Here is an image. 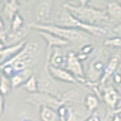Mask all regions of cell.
Wrapping results in <instances>:
<instances>
[{"mask_svg": "<svg viewBox=\"0 0 121 121\" xmlns=\"http://www.w3.org/2000/svg\"><path fill=\"white\" fill-rule=\"evenodd\" d=\"M118 2H119V3L120 4V5H121V0H120V1H118Z\"/></svg>", "mask_w": 121, "mask_h": 121, "instance_id": "d590c367", "label": "cell"}, {"mask_svg": "<svg viewBox=\"0 0 121 121\" xmlns=\"http://www.w3.org/2000/svg\"><path fill=\"white\" fill-rule=\"evenodd\" d=\"M49 61V65L55 67L65 68L67 63V56L64 55L60 47L53 48L49 58L47 59Z\"/></svg>", "mask_w": 121, "mask_h": 121, "instance_id": "7c38bea8", "label": "cell"}, {"mask_svg": "<svg viewBox=\"0 0 121 121\" xmlns=\"http://www.w3.org/2000/svg\"><path fill=\"white\" fill-rule=\"evenodd\" d=\"M11 88L12 87H11L10 79L2 75L0 77V93L3 95L4 96L7 95L9 93Z\"/></svg>", "mask_w": 121, "mask_h": 121, "instance_id": "44dd1931", "label": "cell"}, {"mask_svg": "<svg viewBox=\"0 0 121 121\" xmlns=\"http://www.w3.org/2000/svg\"><path fill=\"white\" fill-rule=\"evenodd\" d=\"M105 67L106 65L104 60L101 57H95L89 64L86 74V79L92 82L99 83Z\"/></svg>", "mask_w": 121, "mask_h": 121, "instance_id": "8992f818", "label": "cell"}, {"mask_svg": "<svg viewBox=\"0 0 121 121\" xmlns=\"http://www.w3.org/2000/svg\"><path fill=\"white\" fill-rule=\"evenodd\" d=\"M70 98L69 96L67 97L66 94L64 95L61 98H59L48 93L37 92L36 93L30 94V96L26 101L34 106H38L39 108L48 107L58 111V110L62 105L66 104V102L70 100Z\"/></svg>", "mask_w": 121, "mask_h": 121, "instance_id": "277c9868", "label": "cell"}, {"mask_svg": "<svg viewBox=\"0 0 121 121\" xmlns=\"http://www.w3.org/2000/svg\"><path fill=\"white\" fill-rule=\"evenodd\" d=\"M84 121H92V115L91 116V117H89L88 119L86 120H84Z\"/></svg>", "mask_w": 121, "mask_h": 121, "instance_id": "e575fe53", "label": "cell"}, {"mask_svg": "<svg viewBox=\"0 0 121 121\" xmlns=\"http://www.w3.org/2000/svg\"><path fill=\"white\" fill-rule=\"evenodd\" d=\"M113 81L116 84H121V73H115L113 75Z\"/></svg>", "mask_w": 121, "mask_h": 121, "instance_id": "f1b7e54d", "label": "cell"}, {"mask_svg": "<svg viewBox=\"0 0 121 121\" xmlns=\"http://www.w3.org/2000/svg\"><path fill=\"white\" fill-rule=\"evenodd\" d=\"M107 14L109 21L121 23V5L118 2H111L108 3L107 7Z\"/></svg>", "mask_w": 121, "mask_h": 121, "instance_id": "5bb4252c", "label": "cell"}, {"mask_svg": "<svg viewBox=\"0 0 121 121\" xmlns=\"http://www.w3.org/2000/svg\"><path fill=\"white\" fill-rule=\"evenodd\" d=\"M65 69L74 76L78 83L82 85L85 84L86 77L82 65L81 61L77 58V54H75L73 52H69L67 53Z\"/></svg>", "mask_w": 121, "mask_h": 121, "instance_id": "5b68a950", "label": "cell"}, {"mask_svg": "<svg viewBox=\"0 0 121 121\" xmlns=\"http://www.w3.org/2000/svg\"><path fill=\"white\" fill-rule=\"evenodd\" d=\"M93 46L92 45H86L85 46H83L81 49V52L79 53H82L83 55H89L91 52H92L93 50Z\"/></svg>", "mask_w": 121, "mask_h": 121, "instance_id": "484cf974", "label": "cell"}, {"mask_svg": "<svg viewBox=\"0 0 121 121\" xmlns=\"http://www.w3.org/2000/svg\"><path fill=\"white\" fill-rule=\"evenodd\" d=\"M104 45L106 46L112 47H121V37H113L108 39L104 42Z\"/></svg>", "mask_w": 121, "mask_h": 121, "instance_id": "603a6c76", "label": "cell"}, {"mask_svg": "<svg viewBox=\"0 0 121 121\" xmlns=\"http://www.w3.org/2000/svg\"><path fill=\"white\" fill-rule=\"evenodd\" d=\"M28 31L29 30L24 26L17 31H11L10 33L8 34L7 42L13 43V45L20 43L21 42L24 40V38L27 35Z\"/></svg>", "mask_w": 121, "mask_h": 121, "instance_id": "2e32d148", "label": "cell"}, {"mask_svg": "<svg viewBox=\"0 0 121 121\" xmlns=\"http://www.w3.org/2000/svg\"><path fill=\"white\" fill-rule=\"evenodd\" d=\"M3 48H5V45H4V44L0 42V50H2Z\"/></svg>", "mask_w": 121, "mask_h": 121, "instance_id": "836d02e7", "label": "cell"}, {"mask_svg": "<svg viewBox=\"0 0 121 121\" xmlns=\"http://www.w3.org/2000/svg\"><path fill=\"white\" fill-rule=\"evenodd\" d=\"M30 27L35 30H43L54 34L55 36H58L69 43H78L85 41L87 39V35L89 34L79 30L64 27L56 24H32L30 25Z\"/></svg>", "mask_w": 121, "mask_h": 121, "instance_id": "7a4b0ae2", "label": "cell"}, {"mask_svg": "<svg viewBox=\"0 0 121 121\" xmlns=\"http://www.w3.org/2000/svg\"><path fill=\"white\" fill-rule=\"evenodd\" d=\"M41 121H59L60 117L56 110L48 107H41L39 111Z\"/></svg>", "mask_w": 121, "mask_h": 121, "instance_id": "9a60e30c", "label": "cell"}, {"mask_svg": "<svg viewBox=\"0 0 121 121\" xmlns=\"http://www.w3.org/2000/svg\"><path fill=\"white\" fill-rule=\"evenodd\" d=\"M84 104L86 106V108L89 111L93 112L95 110L97 109L98 105H99V99L95 95L89 94L85 98Z\"/></svg>", "mask_w": 121, "mask_h": 121, "instance_id": "ffe728a7", "label": "cell"}, {"mask_svg": "<svg viewBox=\"0 0 121 121\" xmlns=\"http://www.w3.org/2000/svg\"><path fill=\"white\" fill-rule=\"evenodd\" d=\"M25 121H29V120H25Z\"/></svg>", "mask_w": 121, "mask_h": 121, "instance_id": "8d00e7d4", "label": "cell"}, {"mask_svg": "<svg viewBox=\"0 0 121 121\" xmlns=\"http://www.w3.org/2000/svg\"><path fill=\"white\" fill-rule=\"evenodd\" d=\"M112 121H121V117L119 114H117L113 116V118Z\"/></svg>", "mask_w": 121, "mask_h": 121, "instance_id": "4dcf8cb0", "label": "cell"}, {"mask_svg": "<svg viewBox=\"0 0 121 121\" xmlns=\"http://www.w3.org/2000/svg\"><path fill=\"white\" fill-rule=\"evenodd\" d=\"M48 71L51 77L60 82L67 83H77V80L74 76L67 71L65 68L55 67L51 65H48Z\"/></svg>", "mask_w": 121, "mask_h": 121, "instance_id": "30bf717a", "label": "cell"}, {"mask_svg": "<svg viewBox=\"0 0 121 121\" xmlns=\"http://www.w3.org/2000/svg\"><path fill=\"white\" fill-rule=\"evenodd\" d=\"M89 3L86 1H80L78 4L69 2L64 3L63 6L76 18L87 24L98 26L109 21L106 10L96 9Z\"/></svg>", "mask_w": 121, "mask_h": 121, "instance_id": "6da1fadb", "label": "cell"}, {"mask_svg": "<svg viewBox=\"0 0 121 121\" xmlns=\"http://www.w3.org/2000/svg\"><path fill=\"white\" fill-rule=\"evenodd\" d=\"M19 9V4L17 1H8L5 2V5L3 8V13L5 16L7 17L10 21L13 20L14 15L17 12V10Z\"/></svg>", "mask_w": 121, "mask_h": 121, "instance_id": "e0dca14e", "label": "cell"}, {"mask_svg": "<svg viewBox=\"0 0 121 121\" xmlns=\"http://www.w3.org/2000/svg\"><path fill=\"white\" fill-rule=\"evenodd\" d=\"M24 18L18 12L14 15L13 20L11 21V31H17L24 27Z\"/></svg>", "mask_w": 121, "mask_h": 121, "instance_id": "7402d4cb", "label": "cell"}, {"mask_svg": "<svg viewBox=\"0 0 121 121\" xmlns=\"http://www.w3.org/2000/svg\"><path fill=\"white\" fill-rule=\"evenodd\" d=\"M22 86L30 94L37 92L39 91V86H38V79L36 77V75L32 74L26 79V81L24 82V84Z\"/></svg>", "mask_w": 121, "mask_h": 121, "instance_id": "d6986e66", "label": "cell"}, {"mask_svg": "<svg viewBox=\"0 0 121 121\" xmlns=\"http://www.w3.org/2000/svg\"><path fill=\"white\" fill-rule=\"evenodd\" d=\"M29 72L30 71L28 70H26L25 71L21 72V73H15L13 77L10 79L11 87H12L13 89H15L24 85V82L26 81V79L31 76L29 73Z\"/></svg>", "mask_w": 121, "mask_h": 121, "instance_id": "ac0fdd59", "label": "cell"}, {"mask_svg": "<svg viewBox=\"0 0 121 121\" xmlns=\"http://www.w3.org/2000/svg\"><path fill=\"white\" fill-rule=\"evenodd\" d=\"M26 43V40H24L18 44L11 45L10 46L5 47L2 50H0V65H2L4 63L9 60L15 55L17 54L24 48Z\"/></svg>", "mask_w": 121, "mask_h": 121, "instance_id": "8fae6325", "label": "cell"}, {"mask_svg": "<svg viewBox=\"0 0 121 121\" xmlns=\"http://www.w3.org/2000/svg\"><path fill=\"white\" fill-rule=\"evenodd\" d=\"M5 110V97L0 93V115L2 114Z\"/></svg>", "mask_w": 121, "mask_h": 121, "instance_id": "83f0119b", "label": "cell"}, {"mask_svg": "<svg viewBox=\"0 0 121 121\" xmlns=\"http://www.w3.org/2000/svg\"><path fill=\"white\" fill-rule=\"evenodd\" d=\"M119 65H120V58L117 56H113L110 58L108 64H106L102 77L101 79V80L99 81L100 86H104L108 79L111 76L114 75Z\"/></svg>", "mask_w": 121, "mask_h": 121, "instance_id": "4fadbf2b", "label": "cell"}, {"mask_svg": "<svg viewBox=\"0 0 121 121\" xmlns=\"http://www.w3.org/2000/svg\"><path fill=\"white\" fill-rule=\"evenodd\" d=\"M51 1H39L35 8V17L39 24H46V22L51 17L52 12Z\"/></svg>", "mask_w": 121, "mask_h": 121, "instance_id": "9c48e42d", "label": "cell"}, {"mask_svg": "<svg viewBox=\"0 0 121 121\" xmlns=\"http://www.w3.org/2000/svg\"><path fill=\"white\" fill-rule=\"evenodd\" d=\"M37 33L43 38L45 41L47 45L46 52H47V59L49 58L52 50L53 48L55 47H63L69 45V43L62 39H60L58 36H55L54 34H52L50 33L43 31V30H36Z\"/></svg>", "mask_w": 121, "mask_h": 121, "instance_id": "ba28073f", "label": "cell"}, {"mask_svg": "<svg viewBox=\"0 0 121 121\" xmlns=\"http://www.w3.org/2000/svg\"><path fill=\"white\" fill-rule=\"evenodd\" d=\"M113 31L114 33H117L118 34H121V23L120 24H118L117 25H116L113 29Z\"/></svg>", "mask_w": 121, "mask_h": 121, "instance_id": "f546056e", "label": "cell"}, {"mask_svg": "<svg viewBox=\"0 0 121 121\" xmlns=\"http://www.w3.org/2000/svg\"><path fill=\"white\" fill-rule=\"evenodd\" d=\"M0 30H4V24H3V21L1 17H0Z\"/></svg>", "mask_w": 121, "mask_h": 121, "instance_id": "d6a6232c", "label": "cell"}, {"mask_svg": "<svg viewBox=\"0 0 121 121\" xmlns=\"http://www.w3.org/2000/svg\"><path fill=\"white\" fill-rule=\"evenodd\" d=\"M92 121H101V120L96 114L92 115Z\"/></svg>", "mask_w": 121, "mask_h": 121, "instance_id": "1f68e13d", "label": "cell"}, {"mask_svg": "<svg viewBox=\"0 0 121 121\" xmlns=\"http://www.w3.org/2000/svg\"><path fill=\"white\" fill-rule=\"evenodd\" d=\"M101 98H103L104 103L108 106L112 111L116 110L119 102L121 100V95L114 86H105L102 90Z\"/></svg>", "mask_w": 121, "mask_h": 121, "instance_id": "52a82bcc", "label": "cell"}, {"mask_svg": "<svg viewBox=\"0 0 121 121\" xmlns=\"http://www.w3.org/2000/svg\"><path fill=\"white\" fill-rule=\"evenodd\" d=\"M8 33L5 31V30H0V42L3 44L7 42Z\"/></svg>", "mask_w": 121, "mask_h": 121, "instance_id": "4316f807", "label": "cell"}, {"mask_svg": "<svg viewBox=\"0 0 121 121\" xmlns=\"http://www.w3.org/2000/svg\"><path fill=\"white\" fill-rule=\"evenodd\" d=\"M0 70H1L2 72V75L5 76V77L9 78V79H11L15 74L13 67L11 65H6V66L0 67Z\"/></svg>", "mask_w": 121, "mask_h": 121, "instance_id": "cb8c5ba5", "label": "cell"}, {"mask_svg": "<svg viewBox=\"0 0 121 121\" xmlns=\"http://www.w3.org/2000/svg\"><path fill=\"white\" fill-rule=\"evenodd\" d=\"M56 25L64 27L77 29L94 36H103L107 33V30L100 26L89 25L76 18L67 10L64 9L60 13L56 21Z\"/></svg>", "mask_w": 121, "mask_h": 121, "instance_id": "3957f363", "label": "cell"}, {"mask_svg": "<svg viewBox=\"0 0 121 121\" xmlns=\"http://www.w3.org/2000/svg\"><path fill=\"white\" fill-rule=\"evenodd\" d=\"M65 121H82V119L79 118L71 108H68L67 116Z\"/></svg>", "mask_w": 121, "mask_h": 121, "instance_id": "d4e9b609", "label": "cell"}]
</instances>
